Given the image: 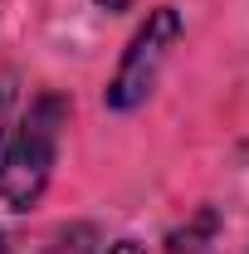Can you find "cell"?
<instances>
[{
	"mask_svg": "<svg viewBox=\"0 0 249 254\" xmlns=\"http://www.w3.org/2000/svg\"><path fill=\"white\" fill-rule=\"evenodd\" d=\"M0 254H15V250H10V235H5V230H0Z\"/></svg>",
	"mask_w": 249,
	"mask_h": 254,
	"instance_id": "8",
	"label": "cell"
},
{
	"mask_svg": "<svg viewBox=\"0 0 249 254\" xmlns=\"http://www.w3.org/2000/svg\"><path fill=\"white\" fill-rule=\"evenodd\" d=\"M15 73H0V147H5V137H10V118H15Z\"/></svg>",
	"mask_w": 249,
	"mask_h": 254,
	"instance_id": "5",
	"label": "cell"
},
{
	"mask_svg": "<svg viewBox=\"0 0 249 254\" xmlns=\"http://www.w3.org/2000/svg\"><path fill=\"white\" fill-rule=\"evenodd\" d=\"M44 254H98V230H93V225H68L63 235L49 240Z\"/></svg>",
	"mask_w": 249,
	"mask_h": 254,
	"instance_id": "4",
	"label": "cell"
},
{
	"mask_svg": "<svg viewBox=\"0 0 249 254\" xmlns=\"http://www.w3.org/2000/svg\"><path fill=\"white\" fill-rule=\"evenodd\" d=\"M103 254H147V245H137V240H113Z\"/></svg>",
	"mask_w": 249,
	"mask_h": 254,
	"instance_id": "6",
	"label": "cell"
},
{
	"mask_svg": "<svg viewBox=\"0 0 249 254\" xmlns=\"http://www.w3.org/2000/svg\"><path fill=\"white\" fill-rule=\"evenodd\" d=\"M63 127H68V98L54 88L34 93L20 123H10V137L0 147V205L10 215H30L44 200L59 166Z\"/></svg>",
	"mask_w": 249,
	"mask_h": 254,
	"instance_id": "1",
	"label": "cell"
},
{
	"mask_svg": "<svg viewBox=\"0 0 249 254\" xmlns=\"http://www.w3.org/2000/svg\"><path fill=\"white\" fill-rule=\"evenodd\" d=\"M98 10H108V15H123V10H132L137 0H93Z\"/></svg>",
	"mask_w": 249,
	"mask_h": 254,
	"instance_id": "7",
	"label": "cell"
},
{
	"mask_svg": "<svg viewBox=\"0 0 249 254\" xmlns=\"http://www.w3.org/2000/svg\"><path fill=\"white\" fill-rule=\"evenodd\" d=\"M176 39H181V10H176V5H156V10H147V20H142L137 34L127 39L123 59H118L108 88H103V103H108L113 113L142 108V103L152 98L156 78H161V68H166L171 49H176Z\"/></svg>",
	"mask_w": 249,
	"mask_h": 254,
	"instance_id": "2",
	"label": "cell"
},
{
	"mask_svg": "<svg viewBox=\"0 0 249 254\" xmlns=\"http://www.w3.org/2000/svg\"><path fill=\"white\" fill-rule=\"evenodd\" d=\"M215 230H220V215L205 205V210H195V220L181 225V230H171V240H166V250L171 254H200L210 240H215Z\"/></svg>",
	"mask_w": 249,
	"mask_h": 254,
	"instance_id": "3",
	"label": "cell"
}]
</instances>
